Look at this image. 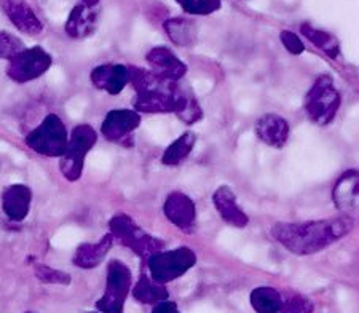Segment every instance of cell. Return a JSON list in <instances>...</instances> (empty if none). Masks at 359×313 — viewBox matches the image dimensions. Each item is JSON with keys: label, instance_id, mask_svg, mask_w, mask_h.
<instances>
[{"label": "cell", "instance_id": "obj_1", "mask_svg": "<svg viewBox=\"0 0 359 313\" xmlns=\"http://www.w3.org/2000/svg\"><path fill=\"white\" fill-rule=\"evenodd\" d=\"M351 230L353 219L339 216L306 222H278L271 227L270 234L289 253L310 256L337 243Z\"/></svg>", "mask_w": 359, "mask_h": 313}, {"label": "cell", "instance_id": "obj_2", "mask_svg": "<svg viewBox=\"0 0 359 313\" xmlns=\"http://www.w3.org/2000/svg\"><path fill=\"white\" fill-rule=\"evenodd\" d=\"M128 84L136 91L133 106L139 114H175L181 100L184 85L170 82L152 71L139 66H128Z\"/></svg>", "mask_w": 359, "mask_h": 313}, {"label": "cell", "instance_id": "obj_3", "mask_svg": "<svg viewBox=\"0 0 359 313\" xmlns=\"http://www.w3.org/2000/svg\"><path fill=\"white\" fill-rule=\"evenodd\" d=\"M341 104V96L334 85L331 75L323 74L318 77L304 98V109L306 117L315 125L326 126L337 117Z\"/></svg>", "mask_w": 359, "mask_h": 313}, {"label": "cell", "instance_id": "obj_4", "mask_svg": "<svg viewBox=\"0 0 359 313\" xmlns=\"http://www.w3.org/2000/svg\"><path fill=\"white\" fill-rule=\"evenodd\" d=\"M109 230H111L115 240L131 249L141 259L147 260L152 254L163 251L165 248V241L144 232L135 222V219L126 216V214H115L109 221Z\"/></svg>", "mask_w": 359, "mask_h": 313}, {"label": "cell", "instance_id": "obj_5", "mask_svg": "<svg viewBox=\"0 0 359 313\" xmlns=\"http://www.w3.org/2000/svg\"><path fill=\"white\" fill-rule=\"evenodd\" d=\"M69 138L71 135L67 133L65 121L56 114H50L26 136V146L42 156L61 159L67 149Z\"/></svg>", "mask_w": 359, "mask_h": 313}, {"label": "cell", "instance_id": "obj_6", "mask_svg": "<svg viewBox=\"0 0 359 313\" xmlns=\"http://www.w3.org/2000/svg\"><path fill=\"white\" fill-rule=\"evenodd\" d=\"M133 274L128 265L114 259L107 265L106 289L96 302V310L101 313H125V302L131 293Z\"/></svg>", "mask_w": 359, "mask_h": 313}, {"label": "cell", "instance_id": "obj_7", "mask_svg": "<svg viewBox=\"0 0 359 313\" xmlns=\"http://www.w3.org/2000/svg\"><path fill=\"white\" fill-rule=\"evenodd\" d=\"M97 135L90 125H77L71 131L65 155L60 159V170L67 181L75 182L82 178L86 154L95 147Z\"/></svg>", "mask_w": 359, "mask_h": 313}, {"label": "cell", "instance_id": "obj_8", "mask_svg": "<svg viewBox=\"0 0 359 313\" xmlns=\"http://www.w3.org/2000/svg\"><path fill=\"white\" fill-rule=\"evenodd\" d=\"M196 264V254L187 246L158 251L147 259L149 275L158 283H170L184 277Z\"/></svg>", "mask_w": 359, "mask_h": 313}, {"label": "cell", "instance_id": "obj_9", "mask_svg": "<svg viewBox=\"0 0 359 313\" xmlns=\"http://www.w3.org/2000/svg\"><path fill=\"white\" fill-rule=\"evenodd\" d=\"M51 65L53 58L48 51H45L42 46H32V48H25L8 61L7 75L15 84H27L42 77Z\"/></svg>", "mask_w": 359, "mask_h": 313}, {"label": "cell", "instance_id": "obj_10", "mask_svg": "<svg viewBox=\"0 0 359 313\" xmlns=\"http://www.w3.org/2000/svg\"><path fill=\"white\" fill-rule=\"evenodd\" d=\"M141 125V115L131 109H114L107 112L102 120L101 133L106 141L114 144H121L128 141V138Z\"/></svg>", "mask_w": 359, "mask_h": 313}, {"label": "cell", "instance_id": "obj_11", "mask_svg": "<svg viewBox=\"0 0 359 313\" xmlns=\"http://www.w3.org/2000/svg\"><path fill=\"white\" fill-rule=\"evenodd\" d=\"M163 213L168 221L176 225L179 230L190 234L195 229L196 206L194 200L184 192H171L166 197Z\"/></svg>", "mask_w": 359, "mask_h": 313}, {"label": "cell", "instance_id": "obj_12", "mask_svg": "<svg viewBox=\"0 0 359 313\" xmlns=\"http://www.w3.org/2000/svg\"><path fill=\"white\" fill-rule=\"evenodd\" d=\"M332 201L346 216H359V170H346L332 189Z\"/></svg>", "mask_w": 359, "mask_h": 313}, {"label": "cell", "instance_id": "obj_13", "mask_svg": "<svg viewBox=\"0 0 359 313\" xmlns=\"http://www.w3.org/2000/svg\"><path fill=\"white\" fill-rule=\"evenodd\" d=\"M146 60L157 77L170 82H181L184 75L187 74V66L179 58L172 53L166 46H155L147 53Z\"/></svg>", "mask_w": 359, "mask_h": 313}, {"label": "cell", "instance_id": "obj_14", "mask_svg": "<svg viewBox=\"0 0 359 313\" xmlns=\"http://www.w3.org/2000/svg\"><path fill=\"white\" fill-rule=\"evenodd\" d=\"M0 5L16 29L27 36H39L43 31V22L39 20L26 0H0Z\"/></svg>", "mask_w": 359, "mask_h": 313}, {"label": "cell", "instance_id": "obj_15", "mask_svg": "<svg viewBox=\"0 0 359 313\" xmlns=\"http://www.w3.org/2000/svg\"><path fill=\"white\" fill-rule=\"evenodd\" d=\"M0 203H2V211L10 221L21 222L31 210L32 190L25 184H11L2 190Z\"/></svg>", "mask_w": 359, "mask_h": 313}, {"label": "cell", "instance_id": "obj_16", "mask_svg": "<svg viewBox=\"0 0 359 313\" xmlns=\"http://www.w3.org/2000/svg\"><path fill=\"white\" fill-rule=\"evenodd\" d=\"M97 22H100V7L79 4L69 15L65 31L71 39L82 40L95 34Z\"/></svg>", "mask_w": 359, "mask_h": 313}, {"label": "cell", "instance_id": "obj_17", "mask_svg": "<svg viewBox=\"0 0 359 313\" xmlns=\"http://www.w3.org/2000/svg\"><path fill=\"white\" fill-rule=\"evenodd\" d=\"M91 84L97 90L107 95L117 96L128 85V66L125 65H101L93 69L90 74Z\"/></svg>", "mask_w": 359, "mask_h": 313}, {"label": "cell", "instance_id": "obj_18", "mask_svg": "<svg viewBox=\"0 0 359 313\" xmlns=\"http://www.w3.org/2000/svg\"><path fill=\"white\" fill-rule=\"evenodd\" d=\"M256 135L269 147L281 149L286 146L291 126L287 120L278 114H265L256 121Z\"/></svg>", "mask_w": 359, "mask_h": 313}, {"label": "cell", "instance_id": "obj_19", "mask_svg": "<svg viewBox=\"0 0 359 313\" xmlns=\"http://www.w3.org/2000/svg\"><path fill=\"white\" fill-rule=\"evenodd\" d=\"M212 203L214 206H216L217 213L221 214V218L229 225L243 229L249 224V216L241 210L235 192L229 187V185H222V187H219L216 192H214Z\"/></svg>", "mask_w": 359, "mask_h": 313}, {"label": "cell", "instance_id": "obj_20", "mask_svg": "<svg viewBox=\"0 0 359 313\" xmlns=\"http://www.w3.org/2000/svg\"><path fill=\"white\" fill-rule=\"evenodd\" d=\"M114 235L109 232L104 237H101L100 241L96 243H83L80 245L77 249H75L74 258H72V264L79 269H95L97 265L102 264V260L106 259V256L111 251L114 246Z\"/></svg>", "mask_w": 359, "mask_h": 313}, {"label": "cell", "instance_id": "obj_21", "mask_svg": "<svg viewBox=\"0 0 359 313\" xmlns=\"http://www.w3.org/2000/svg\"><path fill=\"white\" fill-rule=\"evenodd\" d=\"M131 294L137 302L146 305H157L170 298V291H168L166 285L155 281L147 274H141L137 283L131 289Z\"/></svg>", "mask_w": 359, "mask_h": 313}, {"label": "cell", "instance_id": "obj_22", "mask_svg": "<svg viewBox=\"0 0 359 313\" xmlns=\"http://www.w3.org/2000/svg\"><path fill=\"white\" fill-rule=\"evenodd\" d=\"M163 29L166 36L177 46H192L198 37V29L195 21L189 18H170L163 22Z\"/></svg>", "mask_w": 359, "mask_h": 313}, {"label": "cell", "instance_id": "obj_23", "mask_svg": "<svg viewBox=\"0 0 359 313\" xmlns=\"http://www.w3.org/2000/svg\"><path fill=\"white\" fill-rule=\"evenodd\" d=\"M300 32H302L304 37L309 39L318 50H321L323 53H326L329 58H332V60H337L340 56V44L331 32L311 26L309 22H304V25L300 26Z\"/></svg>", "mask_w": 359, "mask_h": 313}, {"label": "cell", "instance_id": "obj_24", "mask_svg": "<svg viewBox=\"0 0 359 313\" xmlns=\"http://www.w3.org/2000/svg\"><path fill=\"white\" fill-rule=\"evenodd\" d=\"M195 142H196V136L192 131L184 133L182 136H179L176 141H172L170 146L165 149L163 155H161V164L165 166L181 165L182 161L187 160V156L192 154Z\"/></svg>", "mask_w": 359, "mask_h": 313}, {"label": "cell", "instance_id": "obj_25", "mask_svg": "<svg viewBox=\"0 0 359 313\" xmlns=\"http://www.w3.org/2000/svg\"><path fill=\"white\" fill-rule=\"evenodd\" d=\"M249 302L257 313H280L285 304L283 295L271 286H259L252 289Z\"/></svg>", "mask_w": 359, "mask_h": 313}, {"label": "cell", "instance_id": "obj_26", "mask_svg": "<svg viewBox=\"0 0 359 313\" xmlns=\"http://www.w3.org/2000/svg\"><path fill=\"white\" fill-rule=\"evenodd\" d=\"M176 117L182 121L185 125H195L203 119V111L200 107L196 98L192 95L189 86L184 85L181 100H179L177 109H176Z\"/></svg>", "mask_w": 359, "mask_h": 313}, {"label": "cell", "instance_id": "obj_27", "mask_svg": "<svg viewBox=\"0 0 359 313\" xmlns=\"http://www.w3.org/2000/svg\"><path fill=\"white\" fill-rule=\"evenodd\" d=\"M176 2L181 5L185 13L194 16L211 15L222 7L221 0H176Z\"/></svg>", "mask_w": 359, "mask_h": 313}, {"label": "cell", "instance_id": "obj_28", "mask_svg": "<svg viewBox=\"0 0 359 313\" xmlns=\"http://www.w3.org/2000/svg\"><path fill=\"white\" fill-rule=\"evenodd\" d=\"M34 274L42 283H48V285H71V275L62 270L51 269L45 264H36L34 265Z\"/></svg>", "mask_w": 359, "mask_h": 313}, {"label": "cell", "instance_id": "obj_29", "mask_svg": "<svg viewBox=\"0 0 359 313\" xmlns=\"http://www.w3.org/2000/svg\"><path fill=\"white\" fill-rule=\"evenodd\" d=\"M22 50H25V45L18 37L8 32H0V60H13Z\"/></svg>", "mask_w": 359, "mask_h": 313}, {"label": "cell", "instance_id": "obj_30", "mask_svg": "<svg viewBox=\"0 0 359 313\" xmlns=\"http://www.w3.org/2000/svg\"><path fill=\"white\" fill-rule=\"evenodd\" d=\"M280 313H313V302L304 295H292L285 300Z\"/></svg>", "mask_w": 359, "mask_h": 313}, {"label": "cell", "instance_id": "obj_31", "mask_svg": "<svg viewBox=\"0 0 359 313\" xmlns=\"http://www.w3.org/2000/svg\"><path fill=\"white\" fill-rule=\"evenodd\" d=\"M280 39H281V44L285 48L289 51V53L294 55V56H299L302 55L305 51V45L297 34L292 32V31H283L280 34Z\"/></svg>", "mask_w": 359, "mask_h": 313}, {"label": "cell", "instance_id": "obj_32", "mask_svg": "<svg viewBox=\"0 0 359 313\" xmlns=\"http://www.w3.org/2000/svg\"><path fill=\"white\" fill-rule=\"evenodd\" d=\"M152 313H181V312H179L176 302H171V300L166 299L163 302L155 305Z\"/></svg>", "mask_w": 359, "mask_h": 313}, {"label": "cell", "instance_id": "obj_33", "mask_svg": "<svg viewBox=\"0 0 359 313\" xmlns=\"http://www.w3.org/2000/svg\"><path fill=\"white\" fill-rule=\"evenodd\" d=\"M101 0H82V4H86V5H93V7H97L100 5Z\"/></svg>", "mask_w": 359, "mask_h": 313}, {"label": "cell", "instance_id": "obj_34", "mask_svg": "<svg viewBox=\"0 0 359 313\" xmlns=\"http://www.w3.org/2000/svg\"><path fill=\"white\" fill-rule=\"evenodd\" d=\"M88 313H101V312H88Z\"/></svg>", "mask_w": 359, "mask_h": 313}, {"label": "cell", "instance_id": "obj_35", "mask_svg": "<svg viewBox=\"0 0 359 313\" xmlns=\"http://www.w3.org/2000/svg\"><path fill=\"white\" fill-rule=\"evenodd\" d=\"M26 313H37V312H26Z\"/></svg>", "mask_w": 359, "mask_h": 313}]
</instances>
